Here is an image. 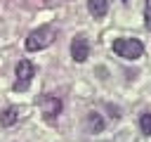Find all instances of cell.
Returning a JSON list of instances; mask_svg holds the SVG:
<instances>
[{
    "label": "cell",
    "instance_id": "obj_1",
    "mask_svg": "<svg viewBox=\"0 0 151 142\" xmlns=\"http://www.w3.org/2000/svg\"><path fill=\"white\" fill-rule=\"evenodd\" d=\"M54 36H57V31H54L52 26H40V28H35V31L28 33V38H26V50H28V52H38V50L52 45Z\"/></svg>",
    "mask_w": 151,
    "mask_h": 142
},
{
    "label": "cell",
    "instance_id": "obj_3",
    "mask_svg": "<svg viewBox=\"0 0 151 142\" xmlns=\"http://www.w3.org/2000/svg\"><path fill=\"white\" fill-rule=\"evenodd\" d=\"M33 73H35L33 64H31L28 59H21V62L17 64V80H14V90H17V92L26 90V88L31 85V78H33Z\"/></svg>",
    "mask_w": 151,
    "mask_h": 142
},
{
    "label": "cell",
    "instance_id": "obj_8",
    "mask_svg": "<svg viewBox=\"0 0 151 142\" xmlns=\"http://www.w3.org/2000/svg\"><path fill=\"white\" fill-rule=\"evenodd\" d=\"M87 128H90L92 133H99V130H104V118H101L97 111H92V114L87 116Z\"/></svg>",
    "mask_w": 151,
    "mask_h": 142
},
{
    "label": "cell",
    "instance_id": "obj_12",
    "mask_svg": "<svg viewBox=\"0 0 151 142\" xmlns=\"http://www.w3.org/2000/svg\"><path fill=\"white\" fill-rule=\"evenodd\" d=\"M47 2H52V0H47Z\"/></svg>",
    "mask_w": 151,
    "mask_h": 142
},
{
    "label": "cell",
    "instance_id": "obj_7",
    "mask_svg": "<svg viewBox=\"0 0 151 142\" xmlns=\"http://www.w3.org/2000/svg\"><path fill=\"white\" fill-rule=\"evenodd\" d=\"M17 116H19V106H7L2 111V116H0V123L2 125H12L17 121Z\"/></svg>",
    "mask_w": 151,
    "mask_h": 142
},
{
    "label": "cell",
    "instance_id": "obj_9",
    "mask_svg": "<svg viewBox=\"0 0 151 142\" xmlns=\"http://www.w3.org/2000/svg\"><path fill=\"white\" fill-rule=\"evenodd\" d=\"M139 128H142L144 135H151V114H142V118H139Z\"/></svg>",
    "mask_w": 151,
    "mask_h": 142
},
{
    "label": "cell",
    "instance_id": "obj_5",
    "mask_svg": "<svg viewBox=\"0 0 151 142\" xmlns=\"http://www.w3.org/2000/svg\"><path fill=\"white\" fill-rule=\"evenodd\" d=\"M71 57L73 62H85L90 57V43L85 36H76L73 43H71Z\"/></svg>",
    "mask_w": 151,
    "mask_h": 142
},
{
    "label": "cell",
    "instance_id": "obj_2",
    "mask_svg": "<svg viewBox=\"0 0 151 142\" xmlns=\"http://www.w3.org/2000/svg\"><path fill=\"white\" fill-rule=\"evenodd\" d=\"M113 52L123 59H139L144 54V45L137 38H118L113 40Z\"/></svg>",
    "mask_w": 151,
    "mask_h": 142
},
{
    "label": "cell",
    "instance_id": "obj_10",
    "mask_svg": "<svg viewBox=\"0 0 151 142\" xmlns=\"http://www.w3.org/2000/svg\"><path fill=\"white\" fill-rule=\"evenodd\" d=\"M144 26L151 31V0L144 2Z\"/></svg>",
    "mask_w": 151,
    "mask_h": 142
},
{
    "label": "cell",
    "instance_id": "obj_4",
    "mask_svg": "<svg viewBox=\"0 0 151 142\" xmlns=\"http://www.w3.org/2000/svg\"><path fill=\"white\" fill-rule=\"evenodd\" d=\"M40 111H42L45 121H54L61 114V99L54 95H42L40 97Z\"/></svg>",
    "mask_w": 151,
    "mask_h": 142
},
{
    "label": "cell",
    "instance_id": "obj_6",
    "mask_svg": "<svg viewBox=\"0 0 151 142\" xmlns=\"http://www.w3.org/2000/svg\"><path fill=\"white\" fill-rule=\"evenodd\" d=\"M87 9L94 19H101L109 12V0H87Z\"/></svg>",
    "mask_w": 151,
    "mask_h": 142
},
{
    "label": "cell",
    "instance_id": "obj_11",
    "mask_svg": "<svg viewBox=\"0 0 151 142\" xmlns=\"http://www.w3.org/2000/svg\"><path fill=\"white\" fill-rule=\"evenodd\" d=\"M123 2H127V0H123Z\"/></svg>",
    "mask_w": 151,
    "mask_h": 142
}]
</instances>
